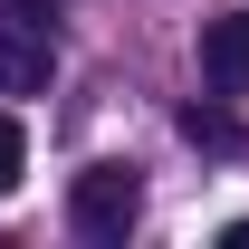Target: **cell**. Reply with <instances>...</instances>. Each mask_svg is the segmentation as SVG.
I'll return each instance as SVG.
<instances>
[{"instance_id": "3957f363", "label": "cell", "mask_w": 249, "mask_h": 249, "mask_svg": "<svg viewBox=\"0 0 249 249\" xmlns=\"http://www.w3.org/2000/svg\"><path fill=\"white\" fill-rule=\"evenodd\" d=\"M201 77H211V87H230V96L249 87V10H240V19H211V29H201Z\"/></svg>"}, {"instance_id": "6da1fadb", "label": "cell", "mask_w": 249, "mask_h": 249, "mask_svg": "<svg viewBox=\"0 0 249 249\" xmlns=\"http://www.w3.org/2000/svg\"><path fill=\"white\" fill-rule=\"evenodd\" d=\"M67 220H77V240H124L144 220V173L134 163H87L67 182Z\"/></svg>"}, {"instance_id": "277c9868", "label": "cell", "mask_w": 249, "mask_h": 249, "mask_svg": "<svg viewBox=\"0 0 249 249\" xmlns=\"http://www.w3.org/2000/svg\"><path fill=\"white\" fill-rule=\"evenodd\" d=\"M182 144H201V154H249V124L220 115V106H182Z\"/></svg>"}, {"instance_id": "7a4b0ae2", "label": "cell", "mask_w": 249, "mask_h": 249, "mask_svg": "<svg viewBox=\"0 0 249 249\" xmlns=\"http://www.w3.org/2000/svg\"><path fill=\"white\" fill-rule=\"evenodd\" d=\"M58 67V38H48V10L29 0H0V96H38Z\"/></svg>"}, {"instance_id": "8992f818", "label": "cell", "mask_w": 249, "mask_h": 249, "mask_svg": "<svg viewBox=\"0 0 249 249\" xmlns=\"http://www.w3.org/2000/svg\"><path fill=\"white\" fill-rule=\"evenodd\" d=\"M220 240H230V249H249V220H230V230H220Z\"/></svg>"}, {"instance_id": "5b68a950", "label": "cell", "mask_w": 249, "mask_h": 249, "mask_svg": "<svg viewBox=\"0 0 249 249\" xmlns=\"http://www.w3.org/2000/svg\"><path fill=\"white\" fill-rule=\"evenodd\" d=\"M19 173H29V134H19V115L0 106V192H19Z\"/></svg>"}]
</instances>
